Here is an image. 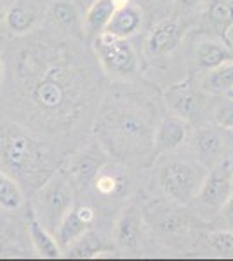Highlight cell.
<instances>
[{
	"instance_id": "obj_21",
	"label": "cell",
	"mask_w": 233,
	"mask_h": 261,
	"mask_svg": "<svg viewBox=\"0 0 233 261\" xmlns=\"http://www.w3.org/2000/svg\"><path fill=\"white\" fill-rule=\"evenodd\" d=\"M24 193L19 183L7 172L0 171V207L6 211H14L23 205Z\"/></svg>"
},
{
	"instance_id": "obj_27",
	"label": "cell",
	"mask_w": 233,
	"mask_h": 261,
	"mask_svg": "<svg viewBox=\"0 0 233 261\" xmlns=\"http://www.w3.org/2000/svg\"><path fill=\"white\" fill-rule=\"evenodd\" d=\"M214 122L218 127L233 130V99L226 98L214 108Z\"/></svg>"
},
{
	"instance_id": "obj_31",
	"label": "cell",
	"mask_w": 233,
	"mask_h": 261,
	"mask_svg": "<svg viewBox=\"0 0 233 261\" xmlns=\"http://www.w3.org/2000/svg\"><path fill=\"white\" fill-rule=\"evenodd\" d=\"M224 96H226V98H230V99H233V87H231L230 91H226V92H224Z\"/></svg>"
},
{
	"instance_id": "obj_26",
	"label": "cell",
	"mask_w": 233,
	"mask_h": 261,
	"mask_svg": "<svg viewBox=\"0 0 233 261\" xmlns=\"http://www.w3.org/2000/svg\"><path fill=\"white\" fill-rule=\"evenodd\" d=\"M207 246L216 254L233 258V231H213L207 237Z\"/></svg>"
},
{
	"instance_id": "obj_4",
	"label": "cell",
	"mask_w": 233,
	"mask_h": 261,
	"mask_svg": "<svg viewBox=\"0 0 233 261\" xmlns=\"http://www.w3.org/2000/svg\"><path fill=\"white\" fill-rule=\"evenodd\" d=\"M207 176L205 166L195 161H167L159 169V183L165 195L177 204H190L198 195Z\"/></svg>"
},
{
	"instance_id": "obj_25",
	"label": "cell",
	"mask_w": 233,
	"mask_h": 261,
	"mask_svg": "<svg viewBox=\"0 0 233 261\" xmlns=\"http://www.w3.org/2000/svg\"><path fill=\"white\" fill-rule=\"evenodd\" d=\"M101 166H103V162H101L99 159H96V153L86 151L82 157L77 159L71 172H73L80 181H87L89 178H92L97 171H101Z\"/></svg>"
},
{
	"instance_id": "obj_17",
	"label": "cell",
	"mask_w": 233,
	"mask_h": 261,
	"mask_svg": "<svg viewBox=\"0 0 233 261\" xmlns=\"http://www.w3.org/2000/svg\"><path fill=\"white\" fill-rule=\"evenodd\" d=\"M115 9L117 7L113 0H94L82 19V30L86 32V35L96 37L105 32Z\"/></svg>"
},
{
	"instance_id": "obj_3",
	"label": "cell",
	"mask_w": 233,
	"mask_h": 261,
	"mask_svg": "<svg viewBox=\"0 0 233 261\" xmlns=\"http://www.w3.org/2000/svg\"><path fill=\"white\" fill-rule=\"evenodd\" d=\"M0 162L21 185L39 190L54 174L49 146L18 125L0 124Z\"/></svg>"
},
{
	"instance_id": "obj_23",
	"label": "cell",
	"mask_w": 233,
	"mask_h": 261,
	"mask_svg": "<svg viewBox=\"0 0 233 261\" xmlns=\"http://www.w3.org/2000/svg\"><path fill=\"white\" fill-rule=\"evenodd\" d=\"M202 86H204V89L218 92V94H224L226 91H230L233 87V61L224 63L218 68L207 71Z\"/></svg>"
},
{
	"instance_id": "obj_14",
	"label": "cell",
	"mask_w": 233,
	"mask_h": 261,
	"mask_svg": "<svg viewBox=\"0 0 233 261\" xmlns=\"http://www.w3.org/2000/svg\"><path fill=\"white\" fill-rule=\"evenodd\" d=\"M193 61L200 70H214L233 61L231 45L224 44L223 40H202L193 50Z\"/></svg>"
},
{
	"instance_id": "obj_29",
	"label": "cell",
	"mask_w": 233,
	"mask_h": 261,
	"mask_svg": "<svg viewBox=\"0 0 233 261\" xmlns=\"http://www.w3.org/2000/svg\"><path fill=\"white\" fill-rule=\"evenodd\" d=\"M202 0H177V4L183 7H195L197 4H200Z\"/></svg>"
},
{
	"instance_id": "obj_18",
	"label": "cell",
	"mask_w": 233,
	"mask_h": 261,
	"mask_svg": "<svg viewBox=\"0 0 233 261\" xmlns=\"http://www.w3.org/2000/svg\"><path fill=\"white\" fill-rule=\"evenodd\" d=\"M70 258H110L113 256V251L107 247L103 239L92 230L86 231L77 242H73L66 249Z\"/></svg>"
},
{
	"instance_id": "obj_1",
	"label": "cell",
	"mask_w": 233,
	"mask_h": 261,
	"mask_svg": "<svg viewBox=\"0 0 233 261\" xmlns=\"http://www.w3.org/2000/svg\"><path fill=\"white\" fill-rule=\"evenodd\" d=\"M65 47H35L19 61L28 99L50 127H70L86 105V75Z\"/></svg>"
},
{
	"instance_id": "obj_22",
	"label": "cell",
	"mask_w": 233,
	"mask_h": 261,
	"mask_svg": "<svg viewBox=\"0 0 233 261\" xmlns=\"http://www.w3.org/2000/svg\"><path fill=\"white\" fill-rule=\"evenodd\" d=\"M193 146L204 157H218L223 151L224 140L216 129L204 127L197 130V134L193 136Z\"/></svg>"
},
{
	"instance_id": "obj_20",
	"label": "cell",
	"mask_w": 233,
	"mask_h": 261,
	"mask_svg": "<svg viewBox=\"0 0 233 261\" xmlns=\"http://www.w3.org/2000/svg\"><path fill=\"white\" fill-rule=\"evenodd\" d=\"M4 23L9 32L14 35H24V33L32 32L37 23V14L33 9L24 6H11L4 16Z\"/></svg>"
},
{
	"instance_id": "obj_2",
	"label": "cell",
	"mask_w": 233,
	"mask_h": 261,
	"mask_svg": "<svg viewBox=\"0 0 233 261\" xmlns=\"http://www.w3.org/2000/svg\"><path fill=\"white\" fill-rule=\"evenodd\" d=\"M103 107L96 136L118 157L138 159L153 151V110L145 103H131V94H117Z\"/></svg>"
},
{
	"instance_id": "obj_5",
	"label": "cell",
	"mask_w": 233,
	"mask_h": 261,
	"mask_svg": "<svg viewBox=\"0 0 233 261\" xmlns=\"http://www.w3.org/2000/svg\"><path fill=\"white\" fill-rule=\"evenodd\" d=\"M71 205H73V192L70 181L63 172H59L50 176L37 190L33 211L45 228L56 230L58 223L70 211Z\"/></svg>"
},
{
	"instance_id": "obj_12",
	"label": "cell",
	"mask_w": 233,
	"mask_h": 261,
	"mask_svg": "<svg viewBox=\"0 0 233 261\" xmlns=\"http://www.w3.org/2000/svg\"><path fill=\"white\" fill-rule=\"evenodd\" d=\"M143 231V214L138 205H127L124 211L120 213L118 220L115 223V231L113 237L115 242L124 249H134L139 244Z\"/></svg>"
},
{
	"instance_id": "obj_24",
	"label": "cell",
	"mask_w": 233,
	"mask_h": 261,
	"mask_svg": "<svg viewBox=\"0 0 233 261\" xmlns=\"http://www.w3.org/2000/svg\"><path fill=\"white\" fill-rule=\"evenodd\" d=\"M127 179L122 172H101L96 178V190L105 197H115L124 193Z\"/></svg>"
},
{
	"instance_id": "obj_9",
	"label": "cell",
	"mask_w": 233,
	"mask_h": 261,
	"mask_svg": "<svg viewBox=\"0 0 233 261\" xmlns=\"http://www.w3.org/2000/svg\"><path fill=\"white\" fill-rule=\"evenodd\" d=\"M94 221H96V213L92 207L84 204L71 205V209L61 218V221L58 223L56 230H54V233H56L54 239L59 244L61 251H66L86 231L91 230Z\"/></svg>"
},
{
	"instance_id": "obj_10",
	"label": "cell",
	"mask_w": 233,
	"mask_h": 261,
	"mask_svg": "<svg viewBox=\"0 0 233 261\" xmlns=\"http://www.w3.org/2000/svg\"><path fill=\"white\" fill-rule=\"evenodd\" d=\"M185 24L176 19L160 21L151 28L146 40V49L151 56H165L179 47V44L185 39Z\"/></svg>"
},
{
	"instance_id": "obj_7",
	"label": "cell",
	"mask_w": 233,
	"mask_h": 261,
	"mask_svg": "<svg viewBox=\"0 0 233 261\" xmlns=\"http://www.w3.org/2000/svg\"><path fill=\"white\" fill-rule=\"evenodd\" d=\"M233 193V167L228 161L219 162L213 171H207V176L198 190L197 199L207 207L223 209Z\"/></svg>"
},
{
	"instance_id": "obj_28",
	"label": "cell",
	"mask_w": 233,
	"mask_h": 261,
	"mask_svg": "<svg viewBox=\"0 0 233 261\" xmlns=\"http://www.w3.org/2000/svg\"><path fill=\"white\" fill-rule=\"evenodd\" d=\"M223 214H224V218H226L228 225L233 226V193H231L230 199H228L226 204L223 205Z\"/></svg>"
},
{
	"instance_id": "obj_16",
	"label": "cell",
	"mask_w": 233,
	"mask_h": 261,
	"mask_svg": "<svg viewBox=\"0 0 233 261\" xmlns=\"http://www.w3.org/2000/svg\"><path fill=\"white\" fill-rule=\"evenodd\" d=\"M28 231H30V239H32L33 246H35L37 252L42 258H49V259H56L63 254L61 247L56 242V239L49 233V230L45 228L40 223V220L37 218L35 211H33L32 205H28Z\"/></svg>"
},
{
	"instance_id": "obj_30",
	"label": "cell",
	"mask_w": 233,
	"mask_h": 261,
	"mask_svg": "<svg viewBox=\"0 0 233 261\" xmlns=\"http://www.w3.org/2000/svg\"><path fill=\"white\" fill-rule=\"evenodd\" d=\"M113 4H115V7L118 9V7H124L127 4H131V0H113Z\"/></svg>"
},
{
	"instance_id": "obj_33",
	"label": "cell",
	"mask_w": 233,
	"mask_h": 261,
	"mask_svg": "<svg viewBox=\"0 0 233 261\" xmlns=\"http://www.w3.org/2000/svg\"><path fill=\"white\" fill-rule=\"evenodd\" d=\"M0 251H2V241H0Z\"/></svg>"
},
{
	"instance_id": "obj_8",
	"label": "cell",
	"mask_w": 233,
	"mask_h": 261,
	"mask_svg": "<svg viewBox=\"0 0 233 261\" xmlns=\"http://www.w3.org/2000/svg\"><path fill=\"white\" fill-rule=\"evenodd\" d=\"M164 99L165 105L171 108V112L186 122L198 119L202 110H204L205 103L200 91L195 89L190 81H183L169 86L164 92Z\"/></svg>"
},
{
	"instance_id": "obj_6",
	"label": "cell",
	"mask_w": 233,
	"mask_h": 261,
	"mask_svg": "<svg viewBox=\"0 0 233 261\" xmlns=\"http://www.w3.org/2000/svg\"><path fill=\"white\" fill-rule=\"evenodd\" d=\"M92 47L103 70L115 77H127L138 68V54L131 42L101 32L94 37Z\"/></svg>"
},
{
	"instance_id": "obj_11",
	"label": "cell",
	"mask_w": 233,
	"mask_h": 261,
	"mask_svg": "<svg viewBox=\"0 0 233 261\" xmlns=\"http://www.w3.org/2000/svg\"><path fill=\"white\" fill-rule=\"evenodd\" d=\"M188 138V125L177 115L164 117L153 133V155H162L176 150Z\"/></svg>"
},
{
	"instance_id": "obj_32",
	"label": "cell",
	"mask_w": 233,
	"mask_h": 261,
	"mask_svg": "<svg viewBox=\"0 0 233 261\" xmlns=\"http://www.w3.org/2000/svg\"><path fill=\"white\" fill-rule=\"evenodd\" d=\"M2 75H4V66H2V61H0V81H2Z\"/></svg>"
},
{
	"instance_id": "obj_15",
	"label": "cell",
	"mask_w": 233,
	"mask_h": 261,
	"mask_svg": "<svg viewBox=\"0 0 233 261\" xmlns=\"http://www.w3.org/2000/svg\"><path fill=\"white\" fill-rule=\"evenodd\" d=\"M143 23V12L139 7L127 4L124 7H118L113 12L112 19L107 24L105 32L113 37H120V39H129L141 28Z\"/></svg>"
},
{
	"instance_id": "obj_19",
	"label": "cell",
	"mask_w": 233,
	"mask_h": 261,
	"mask_svg": "<svg viewBox=\"0 0 233 261\" xmlns=\"http://www.w3.org/2000/svg\"><path fill=\"white\" fill-rule=\"evenodd\" d=\"M49 18L56 24L58 28L71 33H80L82 30V18L75 4L68 2V0H58L53 2L49 9Z\"/></svg>"
},
{
	"instance_id": "obj_13",
	"label": "cell",
	"mask_w": 233,
	"mask_h": 261,
	"mask_svg": "<svg viewBox=\"0 0 233 261\" xmlns=\"http://www.w3.org/2000/svg\"><path fill=\"white\" fill-rule=\"evenodd\" d=\"M205 23L224 44L231 45L233 30V0H207Z\"/></svg>"
}]
</instances>
